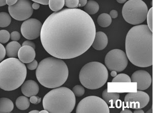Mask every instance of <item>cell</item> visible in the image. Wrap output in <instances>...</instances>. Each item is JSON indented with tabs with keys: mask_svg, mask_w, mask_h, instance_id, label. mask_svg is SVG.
<instances>
[{
	"mask_svg": "<svg viewBox=\"0 0 153 113\" xmlns=\"http://www.w3.org/2000/svg\"><path fill=\"white\" fill-rule=\"evenodd\" d=\"M76 98L74 92L65 87L55 88L44 97V110L50 113H70L74 109Z\"/></svg>",
	"mask_w": 153,
	"mask_h": 113,
	"instance_id": "5",
	"label": "cell"
},
{
	"mask_svg": "<svg viewBox=\"0 0 153 113\" xmlns=\"http://www.w3.org/2000/svg\"><path fill=\"white\" fill-rule=\"evenodd\" d=\"M38 61L36 60H33L31 62L28 63L26 65V67H27L28 69L30 70H33L36 69L38 67Z\"/></svg>",
	"mask_w": 153,
	"mask_h": 113,
	"instance_id": "30",
	"label": "cell"
},
{
	"mask_svg": "<svg viewBox=\"0 0 153 113\" xmlns=\"http://www.w3.org/2000/svg\"><path fill=\"white\" fill-rule=\"evenodd\" d=\"M18 0H6V3L7 5L8 6H11V5L15 4Z\"/></svg>",
	"mask_w": 153,
	"mask_h": 113,
	"instance_id": "38",
	"label": "cell"
},
{
	"mask_svg": "<svg viewBox=\"0 0 153 113\" xmlns=\"http://www.w3.org/2000/svg\"><path fill=\"white\" fill-rule=\"evenodd\" d=\"M48 5L53 11H58L63 8L65 5V0H49Z\"/></svg>",
	"mask_w": 153,
	"mask_h": 113,
	"instance_id": "23",
	"label": "cell"
},
{
	"mask_svg": "<svg viewBox=\"0 0 153 113\" xmlns=\"http://www.w3.org/2000/svg\"><path fill=\"white\" fill-rule=\"evenodd\" d=\"M13 109L14 104L11 100L6 97L0 98V113H10Z\"/></svg>",
	"mask_w": 153,
	"mask_h": 113,
	"instance_id": "19",
	"label": "cell"
},
{
	"mask_svg": "<svg viewBox=\"0 0 153 113\" xmlns=\"http://www.w3.org/2000/svg\"><path fill=\"white\" fill-rule=\"evenodd\" d=\"M6 5V0H0V7Z\"/></svg>",
	"mask_w": 153,
	"mask_h": 113,
	"instance_id": "41",
	"label": "cell"
},
{
	"mask_svg": "<svg viewBox=\"0 0 153 113\" xmlns=\"http://www.w3.org/2000/svg\"><path fill=\"white\" fill-rule=\"evenodd\" d=\"M78 0H65V5L68 8H76L78 7Z\"/></svg>",
	"mask_w": 153,
	"mask_h": 113,
	"instance_id": "29",
	"label": "cell"
},
{
	"mask_svg": "<svg viewBox=\"0 0 153 113\" xmlns=\"http://www.w3.org/2000/svg\"><path fill=\"white\" fill-rule=\"evenodd\" d=\"M10 38L13 41H18L20 38V34L18 31H13L10 34Z\"/></svg>",
	"mask_w": 153,
	"mask_h": 113,
	"instance_id": "31",
	"label": "cell"
},
{
	"mask_svg": "<svg viewBox=\"0 0 153 113\" xmlns=\"http://www.w3.org/2000/svg\"><path fill=\"white\" fill-rule=\"evenodd\" d=\"M121 113H132V112L131 111H130L129 109H124L123 110L121 111L120 112Z\"/></svg>",
	"mask_w": 153,
	"mask_h": 113,
	"instance_id": "40",
	"label": "cell"
},
{
	"mask_svg": "<svg viewBox=\"0 0 153 113\" xmlns=\"http://www.w3.org/2000/svg\"><path fill=\"white\" fill-rule=\"evenodd\" d=\"M30 46L31 47H33L34 49H36V45L34 44V43L30 41H24L22 44V46Z\"/></svg>",
	"mask_w": 153,
	"mask_h": 113,
	"instance_id": "34",
	"label": "cell"
},
{
	"mask_svg": "<svg viewBox=\"0 0 153 113\" xmlns=\"http://www.w3.org/2000/svg\"><path fill=\"white\" fill-rule=\"evenodd\" d=\"M99 5L97 2L93 0H90L85 5L84 9L88 15H94L99 11Z\"/></svg>",
	"mask_w": 153,
	"mask_h": 113,
	"instance_id": "20",
	"label": "cell"
},
{
	"mask_svg": "<svg viewBox=\"0 0 153 113\" xmlns=\"http://www.w3.org/2000/svg\"><path fill=\"white\" fill-rule=\"evenodd\" d=\"M153 31L147 25L132 27L126 39V55L133 65L138 67L153 65Z\"/></svg>",
	"mask_w": 153,
	"mask_h": 113,
	"instance_id": "2",
	"label": "cell"
},
{
	"mask_svg": "<svg viewBox=\"0 0 153 113\" xmlns=\"http://www.w3.org/2000/svg\"><path fill=\"white\" fill-rule=\"evenodd\" d=\"M116 1L118 3L120 4L125 3L127 1V0H116Z\"/></svg>",
	"mask_w": 153,
	"mask_h": 113,
	"instance_id": "44",
	"label": "cell"
},
{
	"mask_svg": "<svg viewBox=\"0 0 153 113\" xmlns=\"http://www.w3.org/2000/svg\"><path fill=\"white\" fill-rule=\"evenodd\" d=\"M109 15L110 16L111 18L115 19V18H116L117 17L118 15V12L116 10H112L110 12Z\"/></svg>",
	"mask_w": 153,
	"mask_h": 113,
	"instance_id": "35",
	"label": "cell"
},
{
	"mask_svg": "<svg viewBox=\"0 0 153 113\" xmlns=\"http://www.w3.org/2000/svg\"><path fill=\"white\" fill-rule=\"evenodd\" d=\"M108 43V39L107 35L102 31H98L96 32L94 40L91 46L94 49L101 51L106 48Z\"/></svg>",
	"mask_w": 153,
	"mask_h": 113,
	"instance_id": "16",
	"label": "cell"
},
{
	"mask_svg": "<svg viewBox=\"0 0 153 113\" xmlns=\"http://www.w3.org/2000/svg\"><path fill=\"white\" fill-rule=\"evenodd\" d=\"M27 69L25 64L16 58H9L0 63V89L12 91L25 82Z\"/></svg>",
	"mask_w": 153,
	"mask_h": 113,
	"instance_id": "4",
	"label": "cell"
},
{
	"mask_svg": "<svg viewBox=\"0 0 153 113\" xmlns=\"http://www.w3.org/2000/svg\"><path fill=\"white\" fill-rule=\"evenodd\" d=\"M72 92L75 96L77 97H82L85 94V89L82 85H76L72 89Z\"/></svg>",
	"mask_w": 153,
	"mask_h": 113,
	"instance_id": "27",
	"label": "cell"
},
{
	"mask_svg": "<svg viewBox=\"0 0 153 113\" xmlns=\"http://www.w3.org/2000/svg\"><path fill=\"white\" fill-rule=\"evenodd\" d=\"M97 22L102 27H107L112 23V18L108 14L102 13L98 16Z\"/></svg>",
	"mask_w": 153,
	"mask_h": 113,
	"instance_id": "21",
	"label": "cell"
},
{
	"mask_svg": "<svg viewBox=\"0 0 153 113\" xmlns=\"http://www.w3.org/2000/svg\"><path fill=\"white\" fill-rule=\"evenodd\" d=\"M30 103L34 104V105H38L41 102V98L39 97H36V95H33L30 97Z\"/></svg>",
	"mask_w": 153,
	"mask_h": 113,
	"instance_id": "32",
	"label": "cell"
},
{
	"mask_svg": "<svg viewBox=\"0 0 153 113\" xmlns=\"http://www.w3.org/2000/svg\"><path fill=\"white\" fill-rule=\"evenodd\" d=\"M131 82H137V90H146L152 83V77L149 73L145 70H137L131 76Z\"/></svg>",
	"mask_w": 153,
	"mask_h": 113,
	"instance_id": "13",
	"label": "cell"
},
{
	"mask_svg": "<svg viewBox=\"0 0 153 113\" xmlns=\"http://www.w3.org/2000/svg\"><path fill=\"white\" fill-rule=\"evenodd\" d=\"M128 59L126 52L119 49L109 51L105 58L106 68L110 71L122 72L127 67Z\"/></svg>",
	"mask_w": 153,
	"mask_h": 113,
	"instance_id": "9",
	"label": "cell"
},
{
	"mask_svg": "<svg viewBox=\"0 0 153 113\" xmlns=\"http://www.w3.org/2000/svg\"><path fill=\"white\" fill-rule=\"evenodd\" d=\"M21 92L27 97L36 95L39 92V86L36 81L33 80L25 81L21 86Z\"/></svg>",
	"mask_w": 153,
	"mask_h": 113,
	"instance_id": "15",
	"label": "cell"
},
{
	"mask_svg": "<svg viewBox=\"0 0 153 113\" xmlns=\"http://www.w3.org/2000/svg\"><path fill=\"white\" fill-rule=\"evenodd\" d=\"M31 1L44 5H48V2H49V0H31Z\"/></svg>",
	"mask_w": 153,
	"mask_h": 113,
	"instance_id": "36",
	"label": "cell"
},
{
	"mask_svg": "<svg viewBox=\"0 0 153 113\" xmlns=\"http://www.w3.org/2000/svg\"><path fill=\"white\" fill-rule=\"evenodd\" d=\"M6 56V49L3 45L0 43V62L3 60Z\"/></svg>",
	"mask_w": 153,
	"mask_h": 113,
	"instance_id": "33",
	"label": "cell"
},
{
	"mask_svg": "<svg viewBox=\"0 0 153 113\" xmlns=\"http://www.w3.org/2000/svg\"><path fill=\"white\" fill-rule=\"evenodd\" d=\"M153 7L150 8V10H148V12L147 14V23L149 28L152 31H153Z\"/></svg>",
	"mask_w": 153,
	"mask_h": 113,
	"instance_id": "28",
	"label": "cell"
},
{
	"mask_svg": "<svg viewBox=\"0 0 153 113\" xmlns=\"http://www.w3.org/2000/svg\"><path fill=\"white\" fill-rule=\"evenodd\" d=\"M96 32L94 20L83 10L64 9L50 15L41 29V43L49 54L74 59L86 52Z\"/></svg>",
	"mask_w": 153,
	"mask_h": 113,
	"instance_id": "1",
	"label": "cell"
},
{
	"mask_svg": "<svg viewBox=\"0 0 153 113\" xmlns=\"http://www.w3.org/2000/svg\"><path fill=\"white\" fill-rule=\"evenodd\" d=\"M39 7H40L39 4L36 2H34L32 4V8L34 10H38L39 8Z\"/></svg>",
	"mask_w": 153,
	"mask_h": 113,
	"instance_id": "39",
	"label": "cell"
},
{
	"mask_svg": "<svg viewBox=\"0 0 153 113\" xmlns=\"http://www.w3.org/2000/svg\"><path fill=\"white\" fill-rule=\"evenodd\" d=\"M150 102V97L146 92L138 90L127 94L124 98L126 107L133 109H140L146 107Z\"/></svg>",
	"mask_w": 153,
	"mask_h": 113,
	"instance_id": "11",
	"label": "cell"
},
{
	"mask_svg": "<svg viewBox=\"0 0 153 113\" xmlns=\"http://www.w3.org/2000/svg\"><path fill=\"white\" fill-rule=\"evenodd\" d=\"M108 75L107 68L104 65L98 62H91L83 66L80 71L79 79L86 89H97L105 84Z\"/></svg>",
	"mask_w": 153,
	"mask_h": 113,
	"instance_id": "6",
	"label": "cell"
},
{
	"mask_svg": "<svg viewBox=\"0 0 153 113\" xmlns=\"http://www.w3.org/2000/svg\"><path fill=\"white\" fill-rule=\"evenodd\" d=\"M10 38V33L6 30H0V43L5 44L9 41Z\"/></svg>",
	"mask_w": 153,
	"mask_h": 113,
	"instance_id": "26",
	"label": "cell"
},
{
	"mask_svg": "<svg viewBox=\"0 0 153 113\" xmlns=\"http://www.w3.org/2000/svg\"><path fill=\"white\" fill-rule=\"evenodd\" d=\"M8 11L10 16L18 21L29 19L33 12L32 4L29 0H18L15 4L9 6Z\"/></svg>",
	"mask_w": 153,
	"mask_h": 113,
	"instance_id": "10",
	"label": "cell"
},
{
	"mask_svg": "<svg viewBox=\"0 0 153 113\" xmlns=\"http://www.w3.org/2000/svg\"><path fill=\"white\" fill-rule=\"evenodd\" d=\"M15 104L17 108L19 110H27L30 107V101L26 96H20L17 98Z\"/></svg>",
	"mask_w": 153,
	"mask_h": 113,
	"instance_id": "22",
	"label": "cell"
},
{
	"mask_svg": "<svg viewBox=\"0 0 153 113\" xmlns=\"http://www.w3.org/2000/svg\"><path fill=\"white\" fill-rule=\"evenodd\" d=\"M18 57L21 62L27 64L35 59L36 52L30 46H22L18 51Z\"/></svg>",
	"mask_w": 153,
	"mask_h": 113,
	"instance_id": "14",
	"label": "cell"
},
{
	"mask_svg": "<svg viewBox=\"0 0 153 113\" xmlns=\"http://www.w3.org/2000/svg\"><path fill=\"white\" fill-rule=\"evenodd\" d=\"M39 113H48L49 112L47 111V110H42V111H39Z\"/></svg>",
	"mask_w": 153,
	"mask_h": 113,
	"instance_id": "46",
	"label": "cell"
},
{
	"mask_svg": "<svg viewBox=\"0 0 153 113\" xmlns=\"http://www.w3.org/2000/svg\"><path fill=\"white\" fill-rule=\"evenodd\" d=\"M117 75V72L115 71H111V75L112 77H115Z\"/></svg>",
	"mask_w": 153,
	"mask_h": 113,
	"instance_id": "43",
	"label": "cell"
},
{
	"mask_svg": "<svg viewBox=\"0 0 153 113\" xmlns=\"http://www.w3.org/2000/svg\"><path fill=\"white\" fill-rule=\"evenodd\" d=\"M11 22V17L8 13L2 12L0 13V27H6Z\"/></svg>",
	"mask_w": 153,
	"mask_h": 113,
	"instance_id": "24",
	"label": "cell"
},
{
	"mask_svg": "<svg viewBox=\"0 0 153 113\" xmlns=\"http://www.w3.org/2000/svg\"><path fill=\"white\" fill-rule=\"evenodd\" d=\"M21 44L17 41H13L7 44L5 48L6 55L10 58H16L18 51L21 48Z\"/></svg>",
	"mask_w": 153,
	"mask_h": 113,
	"instance_id": "17",
	"label": "cell"
},
{
	"mask_svg": "<svg viewBox=\"0 0 153 113\" xmlns=\"http://www.w3.org/2000/svg\"><path fill=\"white\" fill-rule=\"evenodd\" d=\"M102 97L107 105L112 106L119 100L120 95L117 92H108L107 89H106L102 93Z\"/></svg>",
	"mask_w": 153,
	"mask_h": 113,
	"instance_id": "18",
	"label": "cell"
},
{
	"mask_svg": "<svg viewBox=\"0 0 153 113\" xmlns=\"http://www.w3.org/2000/svg\"><path fill=\"white\" fill-rule=\"evenodd\" d=\"M78 7H82L85 6L86 3L88 2V0H78Z\"/></svg>",
	"mask_w": 153,
	"mask_h": 113,
	"instance_id": "37",
	"label": "cell"
},
{
	"mask_svg": "<svg viewBox=\"0 0 153 113\" xmlns=\"http://www.w3.org/2000/svg\"><path fill=\"white\" fill-rule=\"evenodd\" d=\"M147 113H152V109H151V111H150V110H149V111H148L147 112Z\"/></svg>",
	"mask_w": 153,
	"mask_h": 113,
	"instance_id": "47",
	"label": "cell"
},
{
	"mask_svg": "<svg viewBox=\"0 0 153 113\" xmlns=\"http://www.w3.org/2000/svg\"><path fill=\"white\" fill-rule=\"evenodd\" d=\"M76 113H109V106L102 98L97 96H89L78 103Z\"/></svg>",
	"mask_w": 153,
	"mask_h": 113,
	"instance_id": "8",
	"label": "cell"
},
{
	"mask_svg": "<svg viewBox=\"0 0 153 113\" xmlns=\"http://www.w3.org/2000/svg\"><path fill=\"white\" fill-rule=\"evenodd\" d=\"M39 111H38V110H33V111H31L30 112V113H39Z\"/></svg>",
	"mask_w": 153,
	"mask_h": 113,
	"instance_id": "45",
	"label": "cell"
},
{
	"mask_svg": "<svg viewBox=\"0 0 153 113\" xmlns=\"http://www.w3.org/2000/svg\"><path fill=\"white\" fill-rule=\"evenodd\" d=\"M112 82H131L130 77L126 74H118L114 77L112 81Z\"/></svg>",
	"mask_w": 153,
	"mask_h": 113,
	"instance_id": "25",
	"label": "cell"
},
{
	"mask_svg": "<svg viewBox=\"0 0 153 113\" xmlns=\"http://www.w3.org/2000/svg\"><path fill=\"white\" fill-rule=\"evenodd\" d=\"M42 24L36 19L25 20L21 26V32L24 38L28 40L36 39L40 36Z\"/></svg>",
	"mask_w": 153,
	"mask_h": 113,
	"instance_id": "12",
	"label": "cell"
},
{
	"mask_svg": "<svg viewBox=\"0 0 153 113\" xmlns=\"http://www.w3.org/2000/svg\"><path fill=\"white\" fill-rule=\"evenodd\" d=\"M134 113H144L143 110H142L141 109H136V110L134 111Z\"/></svg>",
	"mask_w": 153,
	"mask_h": 113,
	"instance_id": "42",
	"label": "cell"
},
{
	"mask_svg": "<svg viewBox=\"0 0 153 113\" xmlns=\"http://www.w3.org/2000/svg\"><path fill=\"white\" fill-rule=\"evenodd\" d=\"M36 74L41 85L48 89H55L65 83L68 77L69 70L62 59L49 57L38 64Z\"/></svg>",
	"mask_w": 153,
	"mask_h": 113,
	"instance_id": "3",
	"label": "cell"
},
{
	"mask_svg": "<svg viewBox=\"0 0 153 113\" xmlns=\"http://www.w3.org/2000/svg\"><path fill=\"white\" fill-rule=\"evenodd\" d=\"M148 8L142 0H129L122 8V16L127 23L140 24L147 18Z\"/></svg>",
	"mask_w": 153,
	"mask_h": 113,
	"instance_id": "7",
	"label": "cell"
}]
</instances>
